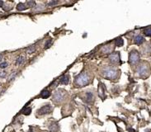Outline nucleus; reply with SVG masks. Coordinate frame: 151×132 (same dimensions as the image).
<instances>
[{
  "mask_svg": "<svg viewBox=\"0 0 151 132\" xmlns=\"http://www.w3.org/2000/svg\"><path fill=\"white\" fill-rule=\"evenodd\" d=\"M17 9L18 11H23V10L27 9V5L23 3H19L17 6Z\"/></svg>",
  "mask_w": 151,
  "mask_h": 132,
  "instance_id": "15",
  "label": "nucleus"
},
{
  "mask_svg": "<svg viewBox=\"0 0 151 132\" xmlns=\"http://www.w3.org/2000/svg\"><path fill=\"white\" fill-rule=\"evenodd\" d=\"M8 66V62H3V63H0V69H6Z\"/></svg>",
  "mask_w": 151,
  "mask_h": 132,
  "instance_id": "27",
  "label": "nucleus"
},
{
  "mask_svg": "<svg viewBox=\"0 0 151 132\" xmlns=\"http://www.w3.org/2000/svg\"><path fill=\"white\" fill-rule=\"evenodd\" d=\"M3 5H4V3L3 1H0V7H3Z\"/></svg>",
  "mask_w": 151,
  "mask_h": 132,
  "instance_id": "28",
  "label": "nucleus"
},
{
  "mask_svg": "<svg viewBox=\"0 0 151 132\" xmlns=\"http://www.w3.org/2000/svg\"><path fill=\"white\" fill-rule=\"evenodd\" d=\"M90 76L86 72H83L80 74H78L75 78V84L78 87H83L85 85H88L90 83Z\"/></svg>",
  "mask_w": 151,
  "mask_h": 132,
  "instance_id": "2",
  "label": "nucleus"
},
{
  "mask_svg": "<svg viewBox=\"0 0 151 132\" xmlns=\"http://www.w3.org/2000/svg\"><path fill=\"white\" fill-rule=\"evenodd\" d=\"M109 60L112 64H117L120 61V54L119 52H115L109 55Z\"/></svg>",
  "mask_w": 151,
  "mask_h": 132,
  "instance_id": "7",
  "label": "nucleus"
},
{
  "mask_svg": "<svg viewBox=\"0 0 151 132\" xmlns=\"http://www.w3.org/2000/svg\"><path fill=\"white\" fill-rule=\"evenodd\" d=\"M36 51H37V47H36V45H31V46L28 47L27 49V53L30 55V54L35 53Z\"/></svg>",
  "mask_w": 151,
  "mask_h": 132,
  "instance_id": "16",
  "label": "nucleus"
},
{
  "mask_svg": "<svg viewBox=\"0 0 151 132\" xmlns=\"http://www.w3.org/2000/svg\"><path fill=\"white\" fill-rule=\"evenodd\" d=\"M52 111V107L50 105V104H47V105L43 106L42 107H41L39 110L37 111V113L39 114L40 116H43V115H46V114L50 113V111Z\"/></svg>",
  "mask_w": 151,
  "mask_h": 132,
  "instance_id": "6",
  "label": "nucleus"
},
{
  "mask_svg": "<svg viewBox=\"0 0 151 132\" xmlns=\"http://www.w3.org/2000/svg\"><path fill=\"white\" fill-rule=\"evenodd\" d=\"M60 83L63 85H67L69 83V76L68 74H64L60 79Z\"/></svg>",
  "mask_w": 151,
  "mask_h": 132,
  "instance_id": "10",
  "label": "nucleus"
},
{
  "mask_svg": "<svg viewBox=\"0 0 151 132\" xmlns=\"http://www.w3.org/2000/svg\"><path fill=\"white\" fill-rule=\"evenodd\" d=\"M2 59H3V55H1V54H0V62L2 61Z\"/></svg>",
  "mask_w": 151,
  "mask_h": 132,
  "instance_id": "29",
  "label": "nucleus"
},
{
  "mask_svg": "<svg viewBox=\"0 0 151 132\" xmlns=\"http://www.w3.org/2000/svg\"><path fill=\"white\" fill-rule=\"evenodd\" d=\"M137 75L139 77L141 78H147L150 74V69H149V66L144 64H141L138 66L137 68Z\"/></svg>",
  "mask_w": 151,
  "mask_h": 132,
  "instance_id": "3",
  "label": "nucleus"
},
{
  "mask_svg": "<svg viewBox=\"0 0 151 132\" xmlns=\"http://www.w3.org/2000/svg\"><path fill=\"white\" fill-rule=\"evenodd\" d=\"M98 95L100 96L102 98H104V89H103V88H102V86H99L98 87Z\"/></svg>",
  "mask_w": 151,
  "mask_h": 132,
  "instance_id": "18",
  "label": "nucleus"
},
{
  "mask_svg": "<svg viewBox=\"0 0 151 132\" xmlns=\"http://www.w3.org/2000/svg\"><path fill=\"white\" fill-rule=\"evenodd\" d=\"M140 60V54L136 51H132L130 53V56H129V63L132 65H135L138 63Z\"/></svg>",
  "mask_w": 151,
  "mask_h": 132,
  "instance_id": "5",
  "label": "nucleus"
},
{
  "mask_svg": "<svg viewBox=\"0 0 151 132\" xmlns=\"http://www.w3.org/2000/svg\"><path fill=\"white\" fill-rule=\"evenodd\" d=\"M24 61H25V57H24L23 55H20V56L17 57V59H16V65H21L24 63Z\"/></svg>",
  "mask_w": 151,
  "mask_h": 132,
  "instance_id": "13",
  "label": "nucleus"
},
{
  "mask_svg": "<svg viewBox=\"0 0 151 132\" xmlns=\"http://www.w3.org/2000/svg\"><path fill=\"white\" fill-rule=\"evenodd\" d=\"M85 97H86V101L88 102V103L92 102V100L93 99V97H94L93 93H92V92H87L85 94Z\"/></svg>",
  "mask_w": 151,
  "mask_h": 132,
  "instance_id": "12",
  "label": "nucleus"
},
{
  "mask_svg": "<svg viewBox=\"0 0 151 132\" xmlns=\"http://www.w3.org/2000/svg\"><path fill=\"white\" fill-rule=\"evenodd\" d=\"M17 75V72H13V73H11V74L9 75V77H8V82H12L13 80H14L15 79V78H16V76Z\"/></svg>",
  "mask_w": 151,
  "mask_h": 132,
  "instance_id": "20",
  "label": "nucleus"
},
{
  "mask_svg": "<svg viewBox=\"0 0 151 132\" xmlns=\"http://www.w3.org/2000/svg\"><path fill=\"white\" fill-rule=\"evenodd\" d=\"M44 9H45V7H43V5H41V4H39V5L36 6L33 10L35 12H41V11H43Z\"/></svg>",
  "mask_w": 151,
  "mask_h": 132,
  "instance_id": "22",
  "label": "nucleus"
},
{
  "mask_svg": "<svg viewBox=\"0 0 151 132\" xmlns=\"http://www.w3.org/2000/svg\"><path fill=\"white\" fill-rule=\"evenodd\" d=\"M52 43H53V39H48L45 43V49H49L52 45Z\"/></svg>",
  "mask_w": 151,
  "mask_h": 132,
  "instance_id": "19",
  "label": "nucleus"
},
{
  "mask_svg": "<svg viewBox=\"0 0 151 132\" xmlns=\"http://www.w3.org/2000/svg\"><path fill=\"white\" fill-rule=\"evenodd\" d=\"M25 4L27 5V7H34V6L36 5V3L34 1H27V2H26Z\"/></svg>",
  "mask_w": 151,
  "mask_h": 132,
  "instance_id": "26",
  "label": "nucleus"
},
{
  "mask_svg": "<svg viewBox=\"0 0 151 132\" xmlns=\"http://www.w3.org/2000/svg\"><path fill=\"white\" fill-rule=\"evenodd\" d=\"M8 73L7 72L3 70V69H0V79H5L7 77Z\"/></svg>",
  "mask_w": 151,
  "mask_h": 132,
  "instance_id": "25",
  "label": "nucleus"
},
{
  "mask_svg": "<svg viewBox=\"0 0 151 132\" xmlns=\"http://www.w3.org/2000/svg\"><path fill=\"white\" fill-rule=\"evenodd\" d=\"M123 44H124V41H123L122 38L120 37V38H117V39L116 40V46L121 47V46L123 45Z\"/></svg>",
  "mask_w": 151,
  "mask_h": 132,
  "instance_id": "17",
  "label": "nucleus"
},
{
  "mask_svg": "<svg viewBox=\"0 0 151 132\" xmlns=\"http://www.w3.org/2000/svg\"><path fill=\"white\" fill-rule=\"evenodd\" d=\"M102 75L105 79H110V80H114V79H116L118 77V71L116 69H114V68L107 66V67L104 68L102 69Z\"/></svg>",
  "mask_w": 151,
  "mask_h": 132,
  "instance_id": "1",
  "label": "nucleus"
},
{
  "mask_svg": "<svg viewBox=\"0 0 151 132\" xmlns=\"http://www.w3.org/2000/svg\"><path fill=\"white\" fill-rule=\"evenodd\" d=\"M23 112L24 115H27V116L30 115L31 112V107H26V108L23 111Z\"/></svg>",
  "mask_w": 151,
  "mask_h": 132,
  "instance_id": "24",
  "label": "nucleus"
},
{
  "mask_svg": "<svg viewBox=\"0 0 151 132\" xmlns=\"http://www.w3.org/2000/svg\"><path fill=\"white\" fill-rule=\"evenodd\" d=\"M144 34L146 37H150L151 35V31H150V27H147L144 30Z\"/></svg>",
  "mask_w": 151,
  "mask_h": 132,
  "instance_id": "23",
  "label": "nucleus"
},
{
  "mask_svg": "<svg viewBox=\"0 0 151 132\" xmlns=\"http://www.w3.org/2000/svg\"><path fill=\"white\" fill-rule=\"evenodd\" d=\"M50 96V91H48V90H44V91H42L41 93V97L44 99L48 98Z\"/></svg>",
  "mask_w": 151,
  "mask_h": 132,
  "instance_id": "14",
  "label": "nucleus"
},
{
  "mask_svg": "<svg viewBox=\"0 0 151 132\" xmlns=\"http://www.w3.org/2000/svg\"><path fill=\"white\" fill-rule=\"evenodd\" d=\"M49 129L51 132H57L58 130H59V125H58L56 122H53V123L50 124Z\"/></svg>",
  "mask_w": 151,
  "mask_h": 132,
  "instance_id": "11",
  "label": "nucleus"
},
{
  "mask_svg": "<svg viewBox=\"0 0 151 132\" xmlns=\"http://www.w3.org/2000/svg\"><path fill=\"white\" fill-rule=\"evenodd\" d=\"M112 51H113V45H112V44H111V45H104V46H102V49H101V51H102V53H104V54L112 53Z\"/></svg>",
  "mask_w": 151,
  "mask_h": 132,
  "instance_id": "9",
  "label": "nucleus"
},
{
  "mask_svg": "<svg viewBox=\"0 0 151 132\" xmlns=\"http://www.w3.org/2000/svg\"><path fill=\"white\" fill-rule=\"evenodd\" d=\"M66 95V92L63 89H59L54 93L53 95V101L55 103H61L64 101V97Z\"/></svg>",
  "mask_w": 151,
  "mask_h": 132,
  "instance_id": "4",
  "label": "nucleus"
},
{
  "mask_svg": "<svg viewBox=\"0 0 151 132\" xmlns=\"http://www.w3.org/2000/svg\"><path fill=\"white\" fill-rule=\"evenodd\" d=\"M59 3H60L59 1H50L46 3V5H47L48 7H54V6L58 5Z\"/></svg>",
  "mask_w": 151,
  "mask_h": 132,
  "instance_id": "21",
  "label": "nucleus"
},
{
  "mask_svg": "<svg viewBox=\"0 0 151 132\" xmlns=\"http://www.w3.org/2000/svg\"><path fill=\"white\" fill-rule=\"evenodd\" d=\"M28 132H33V130L30 129V130H29V131H28Z\"/></svg>",
  "mask_w": 151,
  "mask_h": 132,
  "instance_id": "30",
  "label": "nucleus"
},
{
  "mask_svg": "<svg viewBox=\"0 0 151 132\" xmlns=\"http://www.w3.org/2000/svg\"><path fill=\"white\" fill-rule=\"evenodd\" d=\"M144 38L141 35H136L134 37V43L136 45H140L144 43Z\"/></svg>",
  "mask_w": 151,
  "mask_h": 132,
  "instance_id": "8",
  "label": "nucleus"
}]
</instances>
